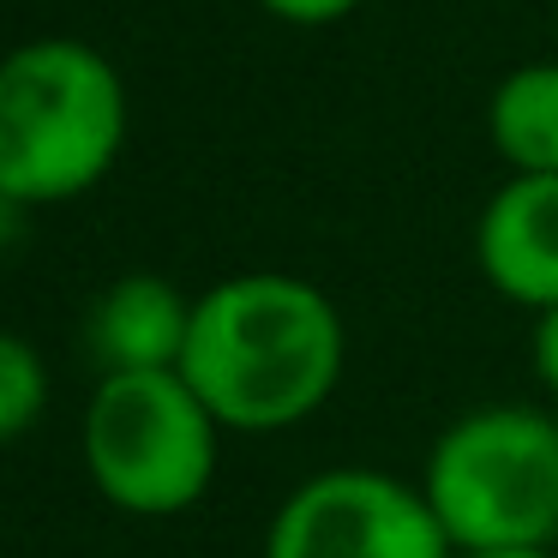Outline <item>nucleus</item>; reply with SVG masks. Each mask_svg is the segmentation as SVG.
Listing matches in <instances>:
<instances>
[{
    "label": "nucleus",
    "instance_id": "obj_1",
    "mask_svg": "<svg viewBox=\"0 0 558 558\" xmlns=\"http://www.w3.org/2000/svg\"><path fill=\"white\" fill-rule=\"evenodd\" d=\"M349 337L325 289L289 270H246L193 301L181 378L229 433L301 426L342 385Z\"/></svg>",
    "mask_w": 558,
    "mask_h": 558
},
{
    "label": "nucleus",
    "instance_id": "obj_2",
    "mask_svg": "<svg viewBox=\"0 0 558 558\" xmlns=\"http://www.w3.org/2000/svg\"><path fill=\"white\" fill-rule=\"evenodd\" d=\"M126 145V85L78 37H37L0 66V198L66 205L114 169Z\"/></svg>",
    "mask_w": 558,
    "mask_h": 558
},
{
    "label": "nucleus",
    "instance_id": "obj_3",
    "mask_svg": "<svg viewBox=\"0 0 558 558\" xmlns=\"http://www.w3.org/2000/svg\"><path fill=\"white\" fill-rule=\"evenodd\" d=\"M457 553L558 541V426L522 402L469 409L433 438L421 474Z\"/></svg>",
    "mask_w": 558,
    "mask_h": 558
},
{
    "label": "nucleus",
    "instance_id": "obj_4",
    "mask_svg": "<svg viewBox=\"0 0 558 558\" xmlns=\"http://www.w3.org/2000/svg\"><path fill=\"white\" fill-rule=\"evenodd\" d=\"M222 421L174 373H102L85 402V474L126 517H181L217 481Z\"/></svg>",
    "mask_w": 558,
    "mask_h": 558
},
{
    "label": "nucleus",
    "instance_id": "obj_5",
    "mask_svg": "<svg viewBox=\"0 0 558 558\" xmlns=\"http://www.w3.org/2000/svg\"><path fill=\"white\" fill-rule=\"evenodd\" d=\"M265 558H457V546L421 486L378 469H330L277 505Z\"/></svg>",
    "mask_w": 558,
    "mask_h": 558
},
{
    "label": "nucleus",
    "instance_id": "obj_6",
    "mask_svg": "<svg viewBox=\"0 0 558 558\" xmlns=\"http://www.w3.org/2000/svg\"><path fill=\"white\" fill-rule=\"evenodd\" d=\"M474 258L510 306H558V174H510L481 205Z\"/></svg>",
    "mask_w": 558,
    "mask_h": 558
},
{
    "label": "nucleus",
    "instance_id": "obj_7",
    "mask_svg": "<svg viewBox=\"0 0 558 558\" xmlns=\"http://www.w3.org/2000/svg\"><path fill=\"white\" fill-rule=\"evenodd\" d=\"M186 337H193V301L150 270L109 282L85 325V342L102 373H174Z\"/></svg>",
    "mask_w": 558,
    "mask_h": 558
},
{
    "label": "nucleus",
    "instance_id": "obj_8",
    "mask_svg": "<svg viewBox=\"0 0 558 558\" xmlns=\"http://www.w3.org/2000/svg\"><path fill=\"white\" fill-rule=\"evenodd\" d=\"M486 133L510 174H558V61H529L498 78Z\"/></svg>",
    "mask_w": 558,
    "mask_h": 558
},
{
    "label": "nucleus",
    "instance_id": "obj_9",
    "mask_svg": "<svg viewBox=\"0 0 558 558\" xmlns=\"http://www.w3.org/2000/svg\"><path fill=\"white\" fill-rule=\"evenodd\" d=\"M49 409V366L25 337H0V438H25Z\"/></svg>",
    "mask_w": 558,
    "mask_h": 558
},
{
    "label": "nucleus",
    "instance_id": "obj_10",
    "mask_svg": "<svg viewBox=\"0 0 558 558\" xmlns=\"http://www.w3.org/2000/svg\"><path fill=\"white\" fill-rule=\"evenodd\" d=\"M270 19H282V25H337V19H349L361 0H258Z\"/></svg>",
    "mask_w": 558,
    "mask_h": 558
},
{
    "label": "nucleus",
    "instance_id": "obj_11",
    "mask_svg": "<svg viewBox=\"0 0 558 558\" xmlns=\"http://www.w3.org/2000/svg\"><path fill=\"white\" fill-rule=\"evenodd\" d=\"M534 373H541V385L558 397V306L534 313Z\"/></svg>",
    "mask_w": 558,
    "mask_h": 558
},
{
    "label": "nucleus",
    "instance_id": "obj_12",
    "mask_svg": "<svg viewBox=\"0 0 558 558\" xmlns=\"http://www.w3.org/2000/svg\"><path fill=\"white\" fill-rule=\"evenodd\" d=\"M457 558H558L553 546H505V553H457Z\"/></svg>",
    "mask_w": 558,
    "mask_h": 558
},
{
    "label": "nucleus",
    "instance_id": "obj_13",
    "mask_svg": "<svg viewBox=\"0 0 558 558\" xmlns=\"http://www.w3.org/2000/svg\"><path fill=\"white\" fill-rule=\"evenodd\" d=\"M553 426H558V409H553Z\"/></svg>",
    "mask_w": 558,
    "mask_h": 558
}]
</instances>
